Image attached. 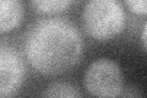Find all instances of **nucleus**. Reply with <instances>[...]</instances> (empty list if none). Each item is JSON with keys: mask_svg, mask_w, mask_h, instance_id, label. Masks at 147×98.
Returning <instances> with one entry per match:
<instances>
[{"mask_svg": "<svg viewBox=\"0 0 147 98\" xmlns=\"http://www.w3.org/2000/svg\"><path fill=\"white\" fill-rule=\"evenodd\" d=\"M25 54L31 66L39 74L61 75L80 63L84 39L77 27L67 18H42L27 31Z\"/></svg>", "mask_w": 147, "mask_h": 98, "instance_id": "f257e3e1", "label": "nucleus"}, {"mask_svg": "<svg viewBox=\"0 0 147 98\" xmlns=\"http://www.w3.org/2000/svg\"><path fill=\"white\" fill-rule=\"evenodd\" d=\"M82 25L91 38L107 42L126 26V14L120 0H88L82 11Z\"/></svg>", "mask_w": 147, "mask_h": 98, "instance_id": "f03ea898", "label": "nucleus"}, {"mask_svg": "<svg viewBox=\"0 0 147 98\" xmlns=\"http://www.w3.org/2000/svg\"><path fill=\"white\" fill-rule=\"evenodd\" d=\"M84 83L87 92L96 97H119L124 88L120 66L112 59L100 58L87 68Z\"/></svg>", "mask_w": 147, "mask_h": 98, "instance_id": "7ed1b4c3", "label": "nucleus"}, {"mask_svg": "<svg viewBox=\"0 0 147 98\" xmlns=\"http://www.w3.org/2000/svg\"><path fill=\"white\" fill-rule=\"evenodd\" d=\"M25 75V63L18 50L0 43V97L16 95L22 87Z\"/></svg>", "mask_w": 147, "mask_h": 98, "instance_id": "20e7f679", "label": "nucleus"}, {"mask_svg": "<svg viewBox=\"0 0 147 98\" xmlns=\"http://www.w3.org/2000/svg\"><path fill=\"white\" fill-rule=\"evenodd\" d=\"M25 17L22 0H0V33H6L21 25Z\"/></svg>", "mask_w": 147, "mask_h": 98, "instance_id": "39448f33", "label": "nucleus"}, {"mask_svg": "<svg viewBox=\"0 0 147 98\" xmlns=\"http://www.w3.org/2000/svg\"><path fill=\"white\" fill-rule=\"evenodd\" d=\"M74 0H30L32 7L44 15H55L63 12L72 4Z\"/></svg>", "mask_w": 147, "mask_h": 98, "instance_id": "423d86ee", "label": "nucleus"}, {"mask_svg": "<svg viewBox=\"0 0 147 98\" xmlns=\"http://www.w3.org/2000/svg\"><path fill=\"white\" fill-rule=\"evenodd\" d=\"M42 97H49V98H75L80 97L81 93L77 88L69 82H53L42 92Z\"/></svg>", "mask_w": 147, "mask_h": 98, "instance_id": "0eeeda50", "label": "nucleus"}, {"mask_svg": "<svg viewBox=\"0 0 147 98\" xmlns=\"http://www.w3.org/2000/svg\"><path fill=\"white\" fill-rule=\"evenodd\" d=\"M130 12L137 16H145L147 14V0H124Z\"/></svg>", "mask_w": 147, "mask_h": 98, "instance_id": "6e6552de", "label": "nucleus"}, {"mask_svg": "<svg viewBox=\"0 0 147 98\" xmlns=\"http://www.w3.org/2000/svg\"><path fill=\"white\" fill-rule=\"evenodd\" d=\"M146 31H147V23L144 22V26H142V34H141V43H142V50H144V52H146V44H147Z\"/></svg>", "mask_w": 147, "mask_h": 98, "instance_id": "1a4fd4ad", "label": "nucleus"}]
</instances>
